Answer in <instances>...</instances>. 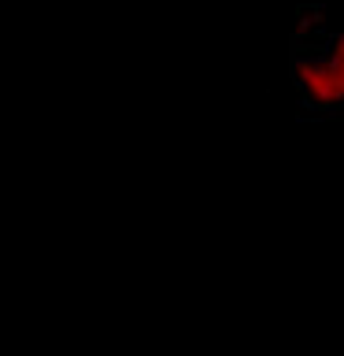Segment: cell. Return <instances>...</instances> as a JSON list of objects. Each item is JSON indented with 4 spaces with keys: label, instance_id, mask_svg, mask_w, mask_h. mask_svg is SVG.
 Returning a JSON list of instances; mask_svg holds the SVG:
<instances>
[{
    "label": "cell",
    "instance_id": "cell-1",
    "mask_svg": "<svg viewBox=\"0 0 344 356\" xmlns=\"http://www.w3.org/2000/svg\"><path fill=\"white\" fill-rule=\"evenodd\" d=\"M289 74L307 115H344V30L322 26L318 8H300L289 41Z\"/></svg>",
    "mask_w": 344,
    "mask_h": 356
}]
</instances>
